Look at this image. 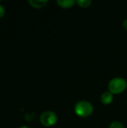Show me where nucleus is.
<instances>
[{"label":"nucleus","instance_id":"9","mask_svg":"<svg viewBox=\"0 0 127 128\" xmlns=\"http://www.w3.org/2000/svg\"><path fill=\"white\" fill-rule=\"evenodd\" d=\"M4 12H5V10L4 7L1 4H0V19L2 18V16L4 15Z\"/></svg>","mask_w":127,"mask_h":128},{"label":"nucleus","instance_id":"11","mask_svg":"<svg viewBox=\"0 0 127 128\" xmlns=\"http://www.w3.org/2000/svg\"><path fill=\"white\" fill-rule=\"evenodd\" d=\"M28 128V127H25V126H24V127H21V128Z\"/></svg>","mask_w":127,"mask_h":128},{"label":"nucleus","instance_id":"4","mask_svg":"<svg viewBox=\"0 0 127 128\" xmlns=\"http://www.w3.org/2000/svg\"><path fill=\"white\" fill-rule=\"evenodd\" d=\"M113 100V94L110 92H104L101 95V102L103 104H109L112 102Z\"/></svg>","mask_w":127,"mask_h":128},{"label":"nucleus","instance_id":"8","mask_svg":"<svg viewBox=\"0 0 127 128\" xmlns=\"http://www.w3.org/2000/svg\"><path fill=\"white\" fill-rule=\"evenodd\" d=\"M109 128H125L124 126L119 122H113L111 123Z\"/></svg>","mask_w":127,"mask_h":128},{"label":"nucleus","instance_id":"2","mask_svg":"<svg viewBox=\"0 0 127 128\" xmlns=\"http://www.w3.org/2000/svg\"><path fill=\"white\" fill-rule=\"evenodd\" d=\"M127 87V81L123 78H114L109 83V89L112 94H120Z\"/></svg>","mask_w":127,"mask_h":128},{"label":"nucleus","instance_id":"7","mask_svg":"<svg viewBox=\"0 0 127 128\" xmlns=\"http://www.w3.org/2000/svg\"><path fill=\"white\" fill-rule=\"evenodd\" d=\"M77 4L82 8H86V7H88L91 4V0H78Z\"/></svg>","mask_w":127,"mask_h":128},{"label":"nucleus","instance_id":"5","mask_svg":"<svg viewBox=\"0 0 127 128\" xmlns=\"http://www.w3.org/2000/svg\"><path fill=\"white\" fill-rule=\"evenodd\" d=\"M47 0H29L28 3L30 5L35 8H42L47 4Z\"/></svg>","mask_w":127,"mask_h":128},{"label":"nucleus","instance_id":"1","mask_svg":"<svg viewBox=\"0 0 127 128\" xmlns=\"http://www.w3.org/2000/svg\"><path fill=\"white\" fill-rule=\"evenodd\" d=\"M74 110L77 116L82 117V118H85L92 114L93 106L91 103L88 101L82 100V101H79L76 104Z\"/></svg>","mask_w":127,"mask_h":128},{"label":"nucleus","instance_id":"3","mask_svg":"<svg viewBox=\"0 0 127 128\" xmlns=\"http://www.w3.org/2000/svg\"><path fill=\"white\" fill-rule=\"evenodd\" d=\"M58 117L56 114L51 111H46L41 114L40 121V123L45 127H51L56 124Z\"/></svg>","mask_w":127,"mask_h":128},{"label":"nucleus","instance_id":"10","mask_svg":"<svg viewBox=\"0 0 127 128\" xmlns=\"http://www.w3.org/2000/svg\"><path fill=\"white\" fill-rule=\"evenodd\" d=\"M123 25H124V28L127 30V19H126L124 21V23H123Z\"/></svg>","mask_w":127,"mask_h":128},{"label":"nucleus","instance_id":"6","mask_svg":"<svg viewBox=\"0 0 127 128\" xmlns=\"http://www.w3.org/2000/svg\"><path fill=\"white\" fill-rule=\"evenodd\" d=\"M57 3L59 4V6L64 8H71L75 4L74 0H58Z\"/></svg>","mask_w":127,"mask_h":128}]
</instances>
